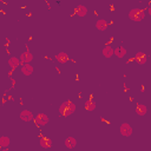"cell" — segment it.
<instances>
[{"label":"cell","instance_id":"cell-1","mask_svg":"<svg viewBox=\"0 0 151 151\" xmlns=\"http://www.w3.org/2000/svg\"><path fill=\"white\" fill-rule=\"evenodd\" d=\"M74 110H76V104H73V101H71V100L64 101V103L60 105V107H59V112H60V114L64 116V117L71 116V114L74 112Z\"/></svg>","mask_w":151,"mask_h":151},{"label":"cell","instance_id":"cell-2","mask_svg":"<svg viewBox=\"0 0 151 151\" xmlns=\"http://www.w3.org/2000/svg\"><path fill=\"white\" fill-rule=\"evenodd\" d=\"M129 18L132 20V21H136V22H139L142 21L144 18H145V13L143 9H139V8H133L129 12Z\"/></svg>","mask_w":151,"mask_h":151},{"label":"cell","instance_id":"cell-3","mask_svg":"<svg viewBox=\"0 0 151 151\" xmlns=\"http://www.w3.org/2000/svg\"><path fill=\"white\" fill-rule=\"evenodd\" d=\"M119 132H120L122 136L129 137V136L132 134V127H131L127 123H123V124L120 125V127H119Z\"/></svg>","mask_w":151,"mask_h":151},{"label":"cell","instance_id":"cell-4","mask_svg":"<svg viewBox=\"0 0 151 151\" xmlns=\"http://www.w3.org/2000/svg\"><path fill=\"white\" fill-rule=\"evenodd\" d=\"M19 117H20V119H21L22 122H26V123H28V122H31V120L34 119V114H33L29 110H24V111H21Z\"/></svg>","mask_w":151,"mask_h":151},{"label":"cell","instance_id":"cell-5","mask_svg":"<svg viewBox=\"0 0 151 151\" xmlns=\"http://www.w3.org/2000/svg\"><path fill=\"white\" fill-rule=\"evenodd\" d=\"M19 60H20V64H26V63H31L33 60V55L31 52L26 51V52H22L19 57Z\"/></svg>","mask_w":151,"mask_h":151},{"label":"cell","instance_id":"cell-6","mask_svg":"<svg viewBox=\"0 0 151 151\" xmlns=\"http://www.w3.org/2000/svg\"><path fill=\"white\" fill-rule=\"evenodd\" d=\"M34 122L37 125H46L48 123V117L44 113H39L34 117Z\"/></svg>","mask_w":151,"mask_h":151},{"label":"cell","instance_id":"cell-7","mask_svg":"<svg viewBox=\"0 0 151 151\" xmlns=\"http://www.w3.org/2000/svg\"><path fill=\"white\" fill-rule=\"evenodd\" d=\"M33 66L29 64V63H26V64H22L21 66V72L25 74V76H31L33 73Z\"/></svg>","mask_w":151,"mask_h":151},{"label":"cell","instance_id":"cell-8","mask_svg":"<svg viewBox=\"0 0 151 151\" xmlns=\"http://www.w3.org/2000/svg\"><path fill=\"white\" fill-rule=\"evenodd\" d=\"M74 13H76V15L83 18V17L86 15V13H87V8H86L85 6H83V5H79V6H77V7L74 8Z\"/></svg>","mask_w":151,"mask_h":151},{"label":"cell","instance_id":"cell-9","mask_svg":"<svg viewBox=\"0 0 151 151\" xmlns=\"http://www.w3.org/2000/svg\"><path fill=\"white\" fill-rule=\"evenodd\" d=\"M55 59H57V61L58 63H60V64H65V63H67L68 61V54L67 53H65V52H60V53H58L57 55H55Z\"/></svg>","mask_w":151,"mask_h":151},{"label":"cell","instance_id":"cell-10","mask_svg":"<svg viewBox=\"0 0 151 151\" xmlns=\"http://www.w3.org/2000/svg\"><path fill=\"white\" fill-rule=\"evenodd\" d=\"M39 143H40V146H41L42 149H50V147L52 146V144H53L52 139H51V138H47V137L41 138Z\"/></svg>","mask_w":151,"mask_h":151},{"label":"cell","instance_id":"cell-11","mask_svg":"<svg viewBox=\"0 0 151 151\" xmlns=\"http://www.w3.org/2000/svg\"><path fill=\"white\" fill-rule=\"evenodd\" d=\"M146 112H147V109H146V106L144 104H140V103L136 104V113L137 114L144 116V114H146Z\"/></svg>","mask_w":151,"mask_h":151},{"label":"cell","instance_id":"cell-12","mask_svg":"<svg viewBox=\"0 0 151 151\" xmlns=\"http://www.w3.org/2000/svg\"><path fill=\"white\" fill-rule=\"evenodd\" d=\"M126 53H127V51H126L123 46H118L116 50H113V54H116V57H118V58H123V57H125Z\"/></svg>","mask_w":151,"mask_h":151},{"label":"cell","instance_id":"cell-13","mask_svg":"<svg viewBox=\"0 0 151 151\" xmlns=\"http://www.w3.org/2000/svg\"><path fill=\"white\" fill-rule=\"evenodd\" d=\"M96 27L99 29V31H105L107 28V21L105 19H99L97 20L96 22Z\"/></svg>","mask_w":151,"mask_h":151},{"label":"cell","instance_id":"cell-14","mask_svg":"<svg viewBox=\"0 0 151 151\" xmlns=\"http://www.w3.org/2000/svg\"><path fill=\"white\" fill-rule=\"evenodd\" d=\"M65 145H66V147H68V149H73V147L77 145L76 138H73V137H66V139H65Z\"/></svg>","mask_w":151,"mask_h":151},{"label":"cell","instance_id":"cell-15","mask_svg":"<svg viewBox=\"0 0 151 151\" xmlns=\"http://www.w3.org/2000/svg\"><path fill=\"white\" fill-rule=\"evenodd\" d=\"M103 55L104 57H106V58H111L112 55H113V48L111 47V46H105L104 48H103Z\"/></svg>","mask_w":151,"mask_h":151},{"label":"cell","instance_id":"cell-16","mask_svg":"<svg viewBox=\"0 0 151 151\" xmlns=\"http://www.w3.org/2000/svg\"><path fill=\"white\" fill-rule=\"evenodd\" d=\"M19 64H20V60H19L17 57H12V58L8 59V65H9L12 68H15L17 66H19Z\"/></svg>","mask_w":151,"mask_h":151},{"label":"cell","instance_id":"cell-17","mask_svg":"<svg viewBox=\"0 0 151 151\" xmlns=\"http://www.w3.org/2000/svg\"><path fill=\"white\" fill-rule=\"evenodd\" d=\"M96 107H97V105H96L94 101H92V100H90V99L85 100V109H86L87 111H93Z\"/></svg>","mask_w":151,"mask_h":151},{"label":"cell","instance_id":"cell-18","mask_svg":"<svg viewBox=\"0 0 151 151\" xmlns=\"http://www.w3.org/2000/svg\"><path fill=\"white\" fill-rule=\"evenodd\" d=\"M7 145H9V138H8V137H6V136L0 137V149L6 147Z\"/></svg>","mask_w":151,"mask_h":151},{"label":"cell","instance_id":"cell-19","mask_svg":"<svg viewBox=\"0 0 151 151\" xmlns=\"http://www.w3.org/2000/svg\"><path fill=\"white\" fill-rule=\"evenodd\" d=\"M136 59L140 63V64H145L146 63V55L144 53H137L136 54Z\"/></svg>","mask_w":151,"mask_h":151}]
</instances>
